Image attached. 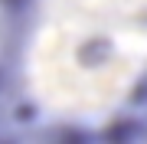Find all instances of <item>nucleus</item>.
Segmentation results:
<instances>
[{"mask_svg":"<svg viewBox=\"0 0 147 144\" xmlns=\"http://www.w3.org/2000/svg\"><path fill=\"white\" fill-rule=\"evenodd\" d=\"M30 49V0H0V105L13 92Z\"/></svg>","mask_w":147,"mask_h":144,"instance_id":"obj_1","label":"nucleus"},{"mask_svg":"<svg viewBox=\"0 0 147 144\" xmlns=\"http://www.w3.org/2000/svg\"><path fill=\"white\" fill-rule=\"evenodd\" d=\"M85 16L118 26H147V0H69Z\"/></svg>","mask_w":147,"mask_h":144,"instance_id":"obj_2","label":"nucleus"}]
</instances>
